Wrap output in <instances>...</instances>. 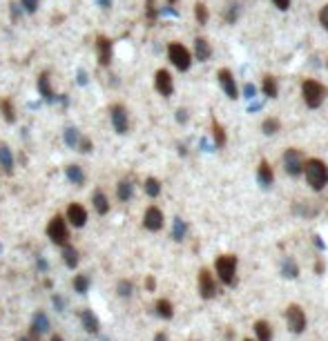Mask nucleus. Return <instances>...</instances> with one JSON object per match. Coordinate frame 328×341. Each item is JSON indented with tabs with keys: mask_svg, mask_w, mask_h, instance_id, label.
<instances>
[{
	"mask_svg": "<svg viewBox=\"0 0 328 341\" xmlns=\"http://www.w3.org/2000/svg\"><path fill=\"white\" fill-rule=\"evenodd\" d=\"M304 172H306V179H308V185L313 190H324V185L328 183V167L324 161L320 158H311L308 163H304Z\"/></svg>",
	"mask_w": 328,
	"mask_h": 341,
	"instance_id": "obj_1",
	"label": "nucleus"
},
{
	"mask_svg": "<svg viewBox=\"0 0 328 341\" xmlns=\"http://www.w3.org/2000/svg\"><path fill=\"white\" fill-rule=\"evenodd\" d=\"M215 270L226 286H235L237 279V257L235 254H221L215 263Z\"/></svg>",
	"mask_w": 328,
	"mask_h": 341,
	"instance_id": "obj_2",
	"label": "nucleus"
},
{
	"mask_svg": "<svg viewBox=\"0 0 328 341\" xmlns=\"http://www.w3.org/2000/svg\"><path fill=\"white\" fill-rule=\"evenodd\" d=\"M302 94H304V100H306V105L311 109L320 107L322 103H324V96H326V87L322 83H317V80H306L302 87Z\"/></svg>",
	"mask_w": 328,
	"mask_h": 341,
	"instance_id": "obj_3",
	"label": "nucleus"
},
{
	"mask_svg": "<svg viewBox=\"0 0 328 341\" xmlns=\"http://www.w3.org/2000/svg\"><path fill=\"white\" fill-rule=\"evenodd\" d=\"M47 237L51 239V243L56 246H65L69 239V228H67V221L60 219V217H54L47 225Z\"/></svg>",
	"mask_w": 328,
	"mask_h": 341,
	"instance_id": "obj_4",
	"label": "nucleus"
},
{
	"mask_svg": "<svg viewBox=\"0 0 328 341\" xmlns=\"http://www.w3.org/2000/svg\"><path fill=\"white\" fill-rule=\"evenodd\" d=\"M168 56L170 60H172V65L177 67L179 71H188L190 69V51L185 49V47L181 45V42H172V45L168 47Z\"/></svg>",
	"mask_w": 328,
	"mask_h": 341,
	"instance_id": "obj_5",
	"label": "nucleus"
},
{
	"mask_svg": "<svg viewBox=\"0 0 328 341\" xmlns=\"http://www.w3.org/2000/svg\"><path fill=\"white\" fill-rule=\"evenodd\" d=\"M286 321H288V330L291 333H304L306 330V315H304V310L299 308V306H288L286 310Z\"/></svg>",
	"mask_w": 328,
	"mask_h": 341,
	"instance_id": "obj_6",
	"label": "nucleus"
},
{
	"mask_svg": "<svg viewBox=\"0 0 328 341\" xmlns=\"http://www.w3.org/2000/svg\"><path fill=\"white\" fill-rule=\"evenodd\" d=\"M284 165H286V172L291 176H299L304 172V158H302V152L291 147V150H286V154H284Z\"/></svg>",
	"mask_w": 328,
	"mask_h": 341,
	"instance_id": "obj_7",
	"label": "nucleus"
},
{
	"mask_svg": "<svg viewBox=\"0 0 328 341\" xmlns=\"http://www.w3.org/2000/svg\"><path fill=\"white\" fill-rule=\"evenodd\" d=\"M199 292H201L203 299H212L217 295V283H215V277L210 275L208 268H203L199 272Z\"/></svg>",
	"mask_w": 328,
	"mask_h": 341,
	"instance_id": "obj_8",
	"label": "nucleus"
},
{
	"mask_svg": "<svg viewBox=\"0 0 328 341\" xmlns=\"http://www.w3.org/2000/svg\"><path fill=\"white\" fill-rule=\"evenodd\" d=\"M143 225L150 232H159V230L163 228V212H161L156 205H150L143 214Z\"/></svg>",
	"mask_w": 328,
	"mask_h": 341,
	"instance_id": "obj_9",
	"label": "nucleus"
},
{
	"mask_svg": "<svg viewBox=\"0 0 328 341\" xmlns=\"http://www.w3.org/2000/svg\"><path fill=\"white\" fill-rule=\"evenodd\" d=\"M109 118H112V125L116 129V134H127V109L123 105H114L109 109Z\"/></svg>",
	"mask_w": 328,
	"mask_h": 341,
	"instance_id": "obj_10",
	"label": "nucleus"
},
{
	"mask_svg": "<svg viewBox=\"0 0 328 341\" xmlns=\"http://www.w3.org/2000/svg\"><path fill=\"white\" fill-rule=\"evenodd\" d=\"M217 76H219V83H221V89L226 92V96L235 100L237 96H239V89H237V83H235V78H232L230 69H219Z\"/></svg>",
	"mask_w": 328,
	"mask_h": 341,
	"instance_id": "obj_11",
	"label": "nucleus"
},
{
	"mask_svg": "<svg viewBox=\"0 0 328 341\" xmlns=\"http://www.w3.org/2000/svg\"><path fill=\"white\" fill-rule=\"evenodd\" d=\"M67 221H69V225H74V228H83V225L87 223V210H85L80 203H72L67 208Z\"/></svg>",
	"mask_w": 328,
	"mask_h": 341,
	"instance_id": "obj_12",
	"label": "nucleus"
},
{
	"mask_svg": "<svg viewBox=\"0 0 328 341\" xmlns=\"http://www.w3.org/2000/svg\"><path fill=\"white\" fill-rule=\"evenodd\" d=\"M80 326H83V330L87 335H98L101 333V321H98V317L94 315L92 310L80 312Z\"/></svg>",
	"mask_w": 328,
	"mask_h": 341,
	"instance_id": "obj_13",
	"label": "nucleus"
},
{
	"mask_svg": "<svg viewBox=\"0 0 328 341\" xmlns=\"http://www.w3.org/2000/svg\"><path fill=\"white\" fill-rule=\"evenodd\" d=\"M154 85H156V89H159V94H163V96H172V92H174L172 76H170L165 69H159V71H156Z\"/></svg>",
	"mask_w": 328,
	"mask_h": 341,
	"instance_id": "obj_14",
	"label": "nucleus"
},
{
	"mask_svg": "<svg viewBox=\"0 0 328 341\" xmlns=\"http://www.w3.org/2000/svg\"><path fill=\"white\" fill-rule=\"evenodd\" d=\"M96 49H98V60H101V65H109V58H112V42L101 36L96 40Z\"/></svg>",
	"mask_w": 328,
	"mask_h": 341,
	"instance_id": "obj_15",
	"label": "nucleus"
},
{
	"mask_svg": "<svg viewBox=\"0 0 328 341\" xmlns=\"http://www.w3.org/2000/svg\"><path fill=\"white\" fill-rule=\"evenodd\" d=\"M63 261L69 270H74V268L78 266V250L74 246H69V243H65L63 246Z\"/></svg>",
	"mask_w": 328,
	"mask_h": 341,
	"instance_id": "obj_16",
	"label": "nucleus"
},
{
	"mask_svg": "<svg viewBox=\"0 0 328 341\" xmlns=\"http://www.w3.org/2000/svg\"><path fill=\"white\" fill-rule=\"evenodd\" d=\"M92 203H94V210H96L101 217H105V214L109 212V201H107V196L103 194V192H94Z\"/></svg>",
	"mask_w": 328,
	"mask_h": 341,
	"instance_id": "obj_17",
	"label": "nucleus"
},
{
	"mask_svg": "<svg viewBox=\"0 0 328 341\" xmlns=\"http://www.w3.org/2000/svg\"><path fill=\"white\" fill-rule=\"evenodd\" d=\"M257 179H259V183L266 185V187L273 183V179H275V176H273V167H270L266 161L259 163V170H257Z\"/></svg>",
	"mask_w": 328,
	"mask_h": 341,
	"instance_id": "obj_18",
	"label": "nucleus"
},
{
	"mask_svg": "<svg viewBox=\"0 0 328 341\" xmlns=\"http://www.w3.org/2000/svg\"><path fill=\"white\" fill-rule=\"evenodd\" d=\"M31 328H36L40 335L42 333H49V328H51V326H49V317H47L42 310H38L34 315V321H31Z\"/></svg>",
	"mask_w": 328,
	"mask_h": 341,
	"instance_id": "obj_19",
	"label": "nucleus"
},
{
	"mask_svg": "<svg viewBox=\"0 0 328 341\" xmlns=\"http://www.w3.org/2000/svg\"><path fill=\"white\" fill-rule=\"evenodd\" d=\"M38 92H40V96H45V100H49V103L56 98L54 92H51V87H49V76L47 74L38 76Z\"/></svg>",
	"mask_w": 328,
	"mask_h": 341,
	"instance_id": "obj_20",
	"label": "nucleus"
},
{
	"mask_svg": "<svg viewBox=\"0 0 328 341\" xmlns=\"http://www.w3.org/2000/svg\"><path fill=\"white\" fill-rule=\"evenodd\" d=\"M194 51H197L199 60H208L210 58V54H212V49H210V45H208L206 38H197V40H194Z\"/></svg>",
	"mask_w": 328,
	"mask_h": 341,
	"instance_id": "obj_21",
	"label": "nucleus"
},
{
	"mask_svg": "<svg viewBox=\"0 0 328 341\" xmlns=\"http://www.w3.org/2000/svg\"><path fill=\"white\" fill-rule=\"evenodd\" d=\"M255 333L259 341H273V330H270L268 321H257L255 324Z\"/></svg>",
	"mask_w": 328,
	"mask_h": 341,
	"instance_id": "obj_22",
	"label": "nucleus"
},
{
	"mask_svg": "<svg viewBox=\"0 0 328 341\" xmlns=\"http://www.w3.org/2000/svg\"><path fill=\"white\" fill-rule=\"evenodd\" d=\"M156 315L161 317V319H172V315H174V308H172V304H170L168 299H159L156 301Z\"/></svg>",
	"mask_w": 328,
	"mask_h": 341,
	"instance_id": "obj_23",
	"label": "nucleus"
},
{
	"mask_svg": "<svg viewBox=\"0 0 328 341\" xmlns=\"http://www.w3.org/2000/svg\"><path fill=\"white\" fill-rule=\"evenodd\" d=\"M0 165L4 167V172H7V174H11V172H13V156H11V150H9L7 145L0 147Z\"/></svg>",
	"mask_w": 328,
	"mask_h": 341,
	"instance_id": "obj_24",
	"label": "nucleus"
},
{
	"mask_svg": "<svg viewBox=\"0 0 328 341\" xmlns=\"http://www.w3.org/2000/svg\"><path fill=\"white\" fill-rule=\"evenodd\" d=\"M132 192H134V187H132L130 181H121V183L116 185V196H118V201H123V203H127V201L132 199Z\"/></svg>",
	"mask_w": 328,
	"mask_h": 341,
	"instance_id": "obj_25",
	"label": "nucleus"
},
{
	"mask_svg": "<svg viewBox=\"0 0 328 341\" xmlns=\"http://www.w3.org/2000/svg\"><path fill=\"white\" fill-rule=\"evenodd\" d=\"M89 286H92V281H89L87 275H76L74 277V292H78V295H87Z\"/></svg>",
	"mask_w": 328,
	"mask_h": 341,
	"instance_id": "obj_26",
	"label": "nucleus"
},
{
	"mask_svg": "<svg viewBox=\"0 0 328 341\" xmlns=\"http://www.w3.org/2000/svg\"><path fill=\"white\" fill-rule=\"evenodd\" d=\"M65 174H67V179L72 181L74 185H83L85 183V174H83V170H80L78 165H69Z\"/></svg>",
	"mask_w": 328,
	"mask_h": 341,
	"instance_id": "obj_27",
	"label": "nucleus"
},
{
	"mask_svg": "<svg viewBox=\"0 0 328 341\" xmlns=\"http://www.w3.org/2000/svg\"><path fill=\"white\" fill-rule=\"evenodd\" d=\"M78 141H80L78 129H76V127H67V129H65V143H67V147L76 150V147H78Z\"/></svg>",
	"mask_w": 328,
	"mask_h": 341,
	"instance_id": "obj_28",
	"label": "nucleus"
},
{
	"mask_svg": "<svg viewBox=\"0 0 328 341\" xmlns=\"http://www.w3.org/2000/svg\"><path fill=\"white\" fill-rule=\"evenodd\" d=\"M185 230H188L185 221H181V219H174V223H172V239H174V241H183Z\"/></svg>",
	"mask_w": 328,
	"mask_h": 341,
	"instance_id": "obj_29",
	"label": "nucleus"
},
{
	"mask_svg": "<svg viewBox=\"0 0 328 341\" xmlns=\"http://www.w3.org/2000/svg\"><path fill=\"white\" fill-rule=\"evenodd\" d=\"M264 92H266V96H270V98H275L277 96V80L273 78V76H264Z\"/></svg>",
	"mask_w": 328,
	"mask_h": 341,
	"instance_id": "obj_30",
	"label": "nucleus"
},
{
	"mask_svg": "<svg viewBox=\"0 0 328 341\" xmlns=\"http://www.w3.org/2000/svg\"><path fill=\"white\" fill-rule=\"evenodd\" d=\"M145 194L152 196V199H156V196L161 194V183L156 179H152V176L145 181Z\"/></svg>",
	"mask_w": 328,
	"mask_h": 341,
	"instance_id": "obj_31",
	"label": "nucleus"
},
{
	"mask_svg": "<svg viewBox=\"0 0 328 341\" xmlns=\"http://www.w3.org/2000/svg\"><path fill=\"white\" fill-rule=\"evenodd\" d=\"M212 134H215L217 147H223V145H226V132H223V127H221V125H219L217 121H212Z\"/></svg>",
	"mask_w": 328,
	"mask_h": 341,
	"instance_id": "obj_32",
	"label": "nucleus"
},
{
	"mask_svg": "<svg viewBox=\"0 0 328 341\" xmlns=\"http://www.w3.org/2000/svg\"><path fill=\"white\" fill-rule=\"evenodd\" d=\"M132 290H134V286H132L130 281H118V286H116V292H118V297H123V299H130L132 297Z\"/></svg>",
	"mask_w": 328,
	"mask_h": 341,
	"instance_id": "obj_33",
	"label": "nucleus"
},
{
	"mask_svg": "<svg viewBox=\"0 0 328 341\" xmlns=\"http://www.w3.org/2000/svg\"><path fill=\"white\" fill-rule=\"evenodd\" d=\"M282 272H284V277H288V279H295V277L299 275V268L295 266L291 259H286V261H284V266H282Z\"/></svg>",
	"mask_w": 328,
	"mask_h": 341,
	"instance_id": "obj_34",
	"label": "nucleus"
},
{
	"mask_svg": "<svg viewBox=\"0 0 328 341\" xmlns=\"http://www.w3.org/2000/svg\"><path fill=\"white\" fill-rule=\"evenodd\" d=\"M261 129H264V134H268V136H270V134L279 132V121H277V118H268V121H264V127H261Z\"/></svg>",
	"mask_w": 328,
	"mask_h": 341,
	"instance_id": "obj_35",
	"label": "nucleus"
},
{
	"mask_svg": "<svg viewBox=\"0 0 328 341\" xmlns=\"http://www.w3.org/2000/svg\"><path fill=\"white\" fill-rule=\"evenodd\" d=\"M194 13H197V20L201 22V25H206V22H208V9H206V4L199 2L197 7H194Z\"/></svg>",
	"mask_w": 328,
	"mask_h": 341,
	"instance_id": "obj_36",
	"label": "nucleus"
},
{
	"mask_svg": "<svg viewBox=\"0 0 328 341\" xmlns=\"http://www.w3.org/2000/svg\"><path fill=\"white\" fill-rule=\"evenodd\" d=\"M2 114H4V118H7L9 123L16 121V116H13V107H11V103H9V100H2Z\"/></svg>",
	"mask_w": 328,
	"mask_h": 341,
	"instance_id": "obj_37",
	"label": "nucleus"
},
{
	"mask_svg": "<svg viewBox=\"0 0 328 341\" xmlns=\"http://www.w3.org/2000/svg\"><path fill=\"white\" fill-rule=\"evenodd\" d=\"M20 7L25 9L27 13H34L38 9V0H20Z\"/></svg>",
	"mask_w": 328,
	"mask_h": 341,
	"instance_id": "obj_38",
	"label": "nucleus"
},
{
	"mask_svg": "<svg viewBox=\"0 0 328 341\" xmlns=\"http://www.w3.org/2000/svg\"><path fill=\"white\" fill-rule=\"evenodd\" d=\"M51 304H54L56 312H65V299H63L60 295H54V297H51Z\"/></svg>",
	"mask_w": 328,
	"mask_h": 341,
	"instance_id": "obj_39",
	"label": "nucleus"
},
{
	"mask_svg": "<svg viewBox=\"0 0 328 341\" xmlns=\"http://www.w3.org/2000/svg\"><path fill=\"white\" fill-rule=\"evenodd\" d=\"M320 22L324 29H328V4H324V9L320 11Z\"/></svg>",
	"mask_w": 328,
	"mask_h": 341,
	"instance_id": "obj_40",
	"label": "nucleus"
},
{
	"mask_svg": "<svg viewBox=\"0 0 328 341\" xmlns=\"http://www.w3.org/2000/svg\"><path fill=\"white\" fill-rule=\"evenodd\" d=\"M78 150L80 152H89V150H92V141H89V138H80V141H78Z\"/></svg>",
	"mask_w": 328,
	"mask_h": 341,
	"instance_id": "obj_41",
	"label": "nucleus"
},
{
	"mask_svg": "<svg viewBox=\"0 0 328 341\" xmlns=\"http://www.w3.org/2000/svg\"><path fill=\"white\" fill-rule=\"evenodd\" d=\"M273 2H275V7H279L282 11H286V9L291 7V0H273Z\"/></svg>",
	"mask_w": 328,
	"mask_h": 341,
	"instance_id": "obj_42",
	"label": "nucleus"
},
{
	"mask_svg": "<svg viewBox=\"0 0 328 341\" xmlns=\"http://www.w3.org/2000/svg\"><path fill=\"white\" fill-rule=\"evenodd\" d=\"M36 266H38V270H40V272H47V261H45V259H42V257H38Z\"/></svg>",
	"mask_w": 328,
	"mask_h": 341,
	"instance_id": "obj_43",
	"label": "nucleus"
},
{
	"mask_svg": "<svg viewBox=\"0 0 328 341\" xmlns=\"http://www.w3.org/2000/svg\"><path fill=\"white\" fill-rule=\"evenodd\" d=\"M96 2L101 4L103 9H109V7H112V0H96Z\"/></svg>",
	"mask_w": 328,
	"mask_h": 341,
	"instance_id": "obj_44",
	"label": "nucleus"
},
{
	"mask_svg": "<svg viewBox=\"0 0 328 341\" xmlns=\"http://www.w3.org/2000/svg\"><path fill=\"white\" fill-rule=\"evenodd\" d=\"M154 341H168V335H165V333H159V335L154 337Z\"/></svg>",
	"mask_w": 328,
	"mask_h": 341,
	"instance_id": "obj_45",
	"label": "nucleus"
},
{
	"mask_svg": "<svg viewBox=\"0 0 328 341\" xmlns=\"http://www.w3.org/2000/svg\"><path fill=\"white\" fill-rule=\"evenodd\" d=\"M85 80H87V78H85V71H78V83L85 85Z\"/></svg>",
	"mask_w": 328,
	"mask_h": 341,
	"instance_id": "obj_46",
	"label": "nucleus"
},
{
	"mask_svg": "<svg viewBox=\"0 0 328 341\" xmlns=\"http://www.w3.org/2000/svg\"><path fill=\"white\" fill-rule=\"evenodd\" d=\"M147 290H154V279H152V277L147 279Z\"/></svg>",
	"mask_w": 328,
	"mask_h": 341,
	"instance_id": "obj_47",
	"label": "nucleus"
},
{
	"mask_svg": "<svg viewBox=\"0 0 328 341\" xmlns=\"http://www.w3.org/2000/svg\"><path fill=\"white\" fill-rule=\"evenodd\" d=\"M246 94H248V96H253V94H255V89H253V85H246Z\"/></svg>",
	"mask_w": 328,
	"mask_h": 341,
	"instance_id": "obj_48",
	"label": "nucleus"
},
{
	"mask_svg": "<svg viewBox=\"0 0 328 341\" xmlns=\"http://www.w3.org/2000/svg\"><path fill=\"white\" fill-rule=\"evenodd\" d=\"M177 118H179V121H181V123L185 121V112H183V109H179V116H177Z\"/></svg>",
	"mask_w": 328,
	"mask_h": 341,
	"instance_id": "obj_49",
	"label": "nucleus"
},
{
	"mask_svg": "<svg viewBox=\"0 0 328 341\" xmlns=\"http://www.w3.org/2000/svg\"><path fill=\"white\" fill-rule=\"evenodd\" d=\"M49 341H65L63 337H60V335H51V339Z\"/></svg>",
	"mask_w": 328,
	"mask_h": 341,
	"instance_id": "obj_50",
	"label": "nucleus"
},
{
	"mask_svg": "<svg viewBox=\"0 0 328 341\" xmlns=\"http://www.w3.org/2000/svg\"><path fill=\"white\" fill-rule=\"evenodd\" d=\"M18 341H29V337H20V339H18Z\"/></svg>",
	"mask_w": 328,
	"mask_h": 341,
	"instance_id": "obj_51",
	"label": "nucleus"
},
{
	"mask_svg": "<svg viewBox=\"0 0 328 341\" xmlns=\"http://www.w3.org/2000/svg\"><path fill=\"white\" fill-rule=\"evenodd\" d=\"M168 2H177V0H168Z\"/></svg>",
	"mask_w": 328,
	"mask_h": 341,
	"instance_id": "obj_52",
	"label": "nucleus"
},
{
	"mask_svg": "<svg viewBox=\"0 0 328 341\" xmlns=\"http://www.w3.org/2000/svg\"><path fill=\"white\" fill-rule=\"evenodd\" d=\"M246 341H253V339H246Z\"/></svg>",
	"mask_w": 328,
	"mask_h": 341,
	"instance_id": "obj_53",
	"label": "nucleus"
}]
</instances>
